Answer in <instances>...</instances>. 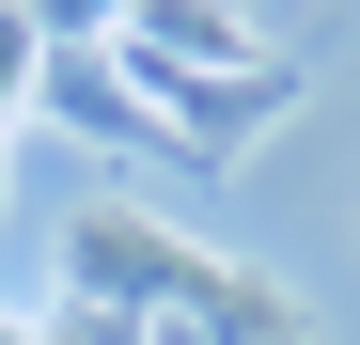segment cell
Returning a JSON list of instances; mask_svg holds the SVG:
<instances>
[{
	"label": "cell",
	"instance_id": "obj_1",
	"mask_svg": "<svg viewBox=\"0 0 360 345\" xmlns=\"http://www.w3.org/2000/svg\"><path fill=\"white\" fill-rule=\"evenodd\" d=\"M63 267H79V299H94V314H172L204 251H188V236H157L141 204H79V220H63Z\"/></svg>",
	"mask_w": 360,
	"mask_h": 345
},
{
	"label": "cell",
	"instance_id": "obj_2",
	"mask_svg": "<svg viewBox=\"0 0 360 345\" xmlns=\"http://www.w3.org/2000/svg\"><path fill=\"white\" fill-rule=\"evenodd\" d=\"M47 110H63V126H94V142H157V126H141V94H126V63H110V47H47Z\"/></svg>",
	"mask_w": 360,
	"mask_h": 345
}]
</instances>
